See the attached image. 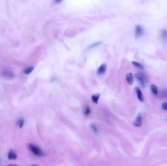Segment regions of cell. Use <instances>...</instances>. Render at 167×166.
Here are the masks:
<instances>
[{
	"mask_svg": "<svg viewBox=\"0 0 167 166\" xmlns=\"http://www.w3.org/2000/svg\"><path fill=\"white\" fill-rule=\"evenodd\" d=\"M28 147L30 152L35 155L39 157H43L45 155L43 151L37 145L33 144H29Z\"/></svg>",
	"mask_w": 167,
	"mask_h": 166,
	"instance_id": "cell-1",
	"label": "cell"
},
{
	"mask_svg": "<svg viewBox=\"0 0 167 166\" xmlns=\"http://www.w3.org/2000/svg\"><path fill=\"white\" fill-rule=\"evenodd\" d=\"M135 77L138 80L141 86L143 88H144L148 80V78L147 75L142 72H138L135 74Z\"/></svg>",
	"mask_w": 167,
	"mask_h": 166,
	"instance_id": "cell-2",
	"label": "cell"
},
{
	"mask_svg": "<svg viewBox=\"0 0 167 166\" xmlns=\"http://www.w3.org/2000/svg\"><path fill=\"white\" fill-rule=\"evenodd\" d=\"M144 32L145 30L143 27L142 25L138 24L135 26V36L136 38H139L141 37L144 35Z\"/></svg>",
	"mask_w": 167,
	"mask_h": 166,
	"instance_id": "cell-3",
	"label": "cell"
},
{
	"mask_svg": "<svg viewBox=\"0 0 167 166\" xmlns=\"http://www.w3.org/2000/svg\"><path fill=\"white\" fill-rule=\"evenodd\" d=\"M143 123V117L141 114H139L136 117L135 121L133 122V125L136 127H140L142 125Z\"/></svg>",
	"mask_w": 167,
	"mask_h": 166,
	"instance_id": "cell-4",
	"label": "cell"
},
{
	"mask_svg": "<svg viewBox=\"0 0 167 166\" xmlns=\"http://www.w3.org/2000/svg\"><path fill=\"white\" fill-rule=\"evenodd\" d=\"M107 69V65L106 63H102L99 67L97 71V75H102L105 73Z\"/></svg>",
	"mask_w": 167,
	"mask_h": 166,
	"instance_id": "cell-5",
	"label": "cell"
},
{
	"mask_svg": "<svg viewBox=\"0 0 167 166\" xmlns=\"http://www.w3.org/2000/svg\"><path fill=\"white\" fill-rule=\"evenodd\" d=\"M160 99H163L167 98V89L164 88L158 92V95L157 96Z\"/></svg>",
	"mask_w": 167,
	"mask_h": 166,
	"instance_id": "cell-6",
	"label": "cell"
},
{
	"mask_svg": "<svg viewBox=\"0 0 167 166\" xmlns=\"http://www.w3.org/2000/svg\"><path fill=\"white\" fill-rule=\"evenodd\" d=\"M7 157L9 160H14L17 159L18 156L16 153L13 149H10L8 153Z\"/></svg>",
	"mask_w": 167,
	"mask_h": 166,
	"instance_id": "cell-7",
	"label": "cell"
},
{
	"mask_svg": "<svg viewBox=\"0 0 167 166\" xmlns=\"http://www.w3.org/2000/svg\"><path fill=\"white\" fill-rule=\"evenodd\" d=\"M135 91L136 93L137 97L139 100L141 101V102H143L144 101V97H143L142 92L141 91L140 88L138 87H136L135 88Z\"/></svg>",
	"mask_w": 167,
	"mask_h": 166,
	"instance_id": "cell-8",
	"label": "cell"
},
{
	"mask_svg": "<svg viewBox=\"0 0 167 166\" xmlns=\"http://www.w3.org/2000/svg\"><path fill=\"white\" fill-rule=\"evenodd\" d=\"M126 80L127 83L129 85H132L133 83V81H134V79H133V74L131 73H128L127 74L126 76Z\"/></svg>",
	"mask_w": 167,
	"mask_h": 166,
	"instance_id": "cell-9",
	"label": "cell"
},
{
	"mask_svg": "<svg viewBox=\"0 0 167 166\" xmlns=\"http://www.w3.org/2000/svg\"><path fill=\"white\" fill-rule=\"evenodd\" d=\"M3 74L5 77L7 78H9V79H12L15 76L14 73L9 71H4L3 73Z\"/></svg>",
	"mask_w": 167,
	"mask_h": 166,
	"instance_id": "cell-10",
	"label": "cell"
},
{
	"mask_svg": "<svg viewBox=\"0 0 167 166\" xmlns=\"http://www.w3.org/2000/svg\"><path fill=\"white\" fill-rule=\"evenodd\" d=\"M161 37L163 42H167V30L162 29L161 31Z\"/></svg>",
	"mask_w": 167,
	"mask_h": 166,
	"instance_id": "cell-11",
	"label": "cell"
},
{
	"mask_svg": "<svg viewBox=\"0 0 167 166\" xmlns=\"http://www.w3.org/2000/svg\"><path fill=\"white\" fill-rule=\"evenodd\" d=\"M100 95L99 94H95L93 95L92 97V101L94 103L96 104H98L99 99L100 98Z\"/></svg>",
	"mask_w": 167,
	"mask_h": 166,
	"instance_id": "cell-12",
	"label": "cell"
},
{
	"mask_svg": "<svg viewBox=\"0 0 167 166\" xmlns=\"http://www.w3.org/2000/svg\"><path fill=\"white\" fill-rule=\"evenodd\" d=\"M150 89L152 93L155 95V96H157L158 95V88L156 86L154 85V84H152L150 86Z\"/></svg>",
	"mask_w": 167,
	"mask_h": 166,
	"instance_id": "cell-13",
	"label": "cell"
},
{
	"mask_svg": "<svg viewBox=\"0 0 167 166\" xmlns=\"http://www.w3.org/2000/svg\"><path fill=\"white\" fill-rule=\"evenodd\" d=\"M34 70V67H29L24 69L23 70V73L25 74H29L31 73L33 70Z\"/></svg>",
	"mask_w": 167,
	"mask_h": 166,
	"instance_id": "cell-14",
	"label": "cell"
},
{
	"mask_svg": "<svg viewBox=\"0 0 167 166\" xmlns=\"http://www.w3.org/2000/svg\"><path fill=\"white\" fill-rule=\"evenodd\" d=\"M102 43L101 41H98V42H95V43H93L92 44H91L90 46H88L87 48V50H89L91 49H92V48L96 47V46H98L99 45H100L101 43Z\"/></svg>",
	"mask_w": 167,
	"mask_h": 166,
	"instance_id": "cell-15",
	"label": "cell"
},
{
	"mask_svg": "<svg viewBox=\"0 0 167 166\" xmlns=\"http://www.w3.org/2000/svg\"><path fill=\"white\" fill-rule=\"evenodd\" d=\"M132 64L134 66H135L136 67H138L139 68L144 69V67L143 66V65L137 62H132Z\"/></svg>",
	"mask_w": 167,
	"mask_h": 166,
	"instance_id": "cell-16",
	"label": "cell"
},
{
	"mask_svg": "<svg viewBox=\"0 0 167 166\" xmlns=\"http://www.w3.org/2000/svg\"><path fill=\"white\" fill-rule=\"evenodd\" d=\"M17 124L20 128H22L23 127L24 124V120L23 119H19L17 122Z\"/></svg>",
	"mask_w": 167,
	"mask_h": 166,
	"instance_id": "cell-17",
	"label": "cell"
},
{
	"mask_svg": "<svg viewBox=\"0 0 167 166\" xmlns=\"http://www.w3.org/2000/svg\"><path fill=\"white\" fill-rule=\"evenodd\" d=\"M91 109L89 108V107L88 106H86V108H85V110H84V114L86 115H88L91 114Z\"/></svg>",
	"mask_w": 167,
	"mask_h": 166,
	"instance_id": "cell-18",
	"label": "cell"
},
{
	"mask_svg": "<svg viewBox=\"0 0 167 166\" xmlns=\"http://www.w3.org/2000/svg\"><path fill=\"white\" fill-rule=\"evenodd\" d=\"M92 130H93V131L95 132V133H97L98 132V129L96 127V126H95V125H94V124H92Z\"/></svg>",
	"mask_w": 167,
	"mask_h": 166,
	"instance_id": "cell-19",
	"label": "cell"
},
{
	"mask_svg": "<svg viewBox=\"0 0 167 166\" xmlns=\"http://www.w3.org/2000/svg\"><path fill=\"white\" fill-rule=\"evenodd\" d=\"M162 108L164 110L167 111V102H165L162 104Z\"/></svg>",
	"mask_w": 167,
	"mask_h": 166,
	"instance_id": "cell-20",
	"label": "cell"
},
{
	"mask_svg": "<svg viewBox=\"0 0 167 166\" xmlns=\"http://www.w3.org/2000/svg\"><path fill=\"white\" fill-rule=\"evenodd\" d=\"M6 166H19L17 165H15V164H9V165H7Z\"/></svg>",
	"mask_w": 167,
	"mask_h": 166,
	"instance_id": "cell-21",
	"label": "cell"
},
{
	"mask_svg": "<svg viewBox=\"0 0 167 166\" xmlns=\"http://www.w3.org/2000/svg\"><path fill=\"white\" fill-rule=\"evenodd\" d=\"M30 166H39L38 165H31Z\"/></svg>",
	"mask_w": 167,
	"mask_h": 166,
	"instance_id": "cell-22",
	"label": "cell"
}]
</instances>
